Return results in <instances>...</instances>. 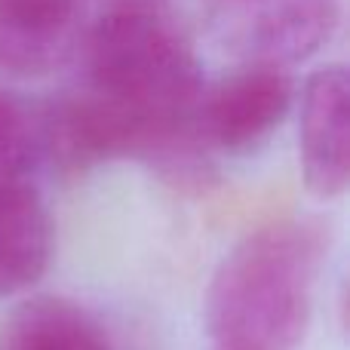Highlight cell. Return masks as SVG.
Listing matches in <instances>:
<instances>
[{
    "mask_svg": "<svg viewBox=\"0 0 350 350\" xmlns=\"http://www.w3.org/2000/svg\"><path fill=\"white\" fill-rule=\"evenodd\" d=\"M323 237L308 221L246 234L206 289V329L218 350H295L310 329Z\"/></svg>",
    "mask_w": 350,
    "mask_h": 350,
    "instance_id": "obj_1",
    "label": "cell"
},
{
    "mask_svg": "<svg viewBox=\"0 0 350 350\" xmlns=\"http://www.w3.org/2000/svg\"><path fill=\"white\" fill-rule=\"evenodd\" d=\"M86 90L160 123L193 120L203 65L191 37L154 6H111L83 37Z\"/></svg>",
    "mask_w": 350,
    "mask_h": 350,
    "instance_id": "obj_2",
    "label": "cell"
},
{
    "mask_svg": "<svg viewBox=\"0 0 350 350\" xmlns=\"http://www.w3.org/2000/svg\"><path fill=\"white\" fill-rule=\"evenodd\" d=\"M212 40L243 65L289 68L317 55L341 22V0H197Z\"/></svg>",
    "mask_w": 350,
    "mask_h": 350,
    "instance_id": "obj_3",
    "label": "cell"
},
{
    "mask_svg": "<svg viewBox=\"0 0 350 350\" xmlns=\"http://www.w3.org/2000/svg\"><path fill=\"white\" fill-rule=\"evenodd\" d=\"M292 105L295 80L286 68L243 65L215 86H203L193 123L209 151L252 154L283 126Z\"/></svg>",
    "mask_w": 350,
    "mask_h": 350,
    "instance_id": "obj_4",
    "label": "cell"
},
{
    "mask_svg": "<svg viewBox=\"0 0 350 350\" xmlns=\"http://www.w3.org/2000/svg\"><path fill=\"white\" fill-rule=\"evenodd\" d=\"M298 160L317 200H338L350 185V77L323 65L304 80L298 102Z\"/></svg>",
    "mask_w": 350,
    "mask_h": 350,
    "instance_id": "obj_5",
    "label": "cell"
},
{
    "mask_svg": "<svg viewBox=\"0 0 350 350\" xmlns=\"http://www.w3.org/2000/svg\"><path fill=\"white\" fill-rule=\"evenodd\" d=\"M80 46L77 0H0V71L43 77Z\"/></svg>",
    "mask_w": 350,
    "mask_h": 350,
    "instance_id": "obj_6",
    "label": "cell"
},
{
    "mask_svg": "<svg viewBox=\"0 0 350 350\" xmlns=\"http://www.w3.org/2000/svg\"><path fill=\"white\" fill-rule=\"evenodd\" d=\"M53 215L31 178L0 185V298L31 289L53 261Z\"/></svg>",
    "mask_w": 350,
    "mask_h": 350,
    "instance_id": "obj_7",
    "label": "cell"
},
{
    "mask_svg": "<svg viewBox=\"0 0 350 350\" xmlns=\"http://www.w3.org/2000/svg\"><path fill=\"white\" fill-rule=\"evenodd\" d=\"M0 350H117L96 314L71 298L34 295L0 323Z\"/></svg>",
    "mask_w": 350,
    "mask_h": 350,
    "instance_id": "obj_8",
    "label": "cell"
},
{
    "mask_svg": "<svg viewBox=\"0 0 350 350\" xmlns=\"http://www.w3.org/2000/svg\"><path fill=\"white\" fill-rule=\"evenodd\" d=\"M37 160H40L37 111L10 92H0V185L28 178Z\"/></svg>",
    "mask_w": 350,
    "mask_h": 350,
    "instance_id": "obj_9",
    "label": "cell"
},
{
    "mask_svg": "<svg viewBox=\"0 0 350 350\" xmlns=\"http://www.w3.org/2000/svg\"><path fill=\"white\" fill-rule=\"evenodd\" d=\"M111 6H163V0H111Z\"/></svg>",
    "mask_w": 350,
    "mask_h": 350,
    "instance_id": "obj_10",
    "label": "cell"
}]
</instances>
